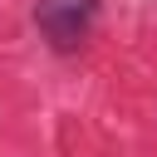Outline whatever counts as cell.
I'll return each instance as SVG.
<instances>
[{"mask_svg": "<svg viewBox=\"0 0 157 157\" xmlns=\"http://www.w3.org/2000/svg\"><path fill=\"white\" fill-rule=\"evenodd\" d=\"M34 25L49 39V49L74 54L78 44H88L98 25V0H34Z\"/></svg>", "mask_w": 157, "mask_h": 157, "instance_id": "obj_1", "label": "cell"}]
</instances>
